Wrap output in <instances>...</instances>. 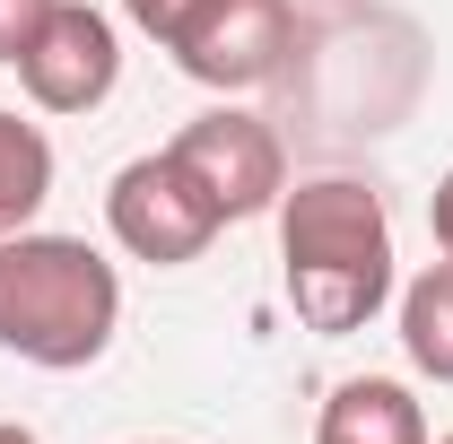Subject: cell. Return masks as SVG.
I'll return each mask as SVG.
<instances>
[{
    "label": "cell",
    "instance_id": "6da1fadb",
    "mask_svg": "<svg viewBox=\"0 0 453 444\" xmlns=\"http://www.w3.org/2000/svg\"><path fill=\"white\" fill-rule=\"evenodd\" d=\"M280 279L305 332H323V340L366 332L393 296L384 192H366L349 174H314V183L280 192Z\"/></svg>",
    "mask_w": 453,
    "mask_h": 444
},
{
    "label": "cell",
    "instance_id": "7a4b0ae2",
    "mask_svg": "<svg viewBox=\"0 0 453 444\" xmlns=\"http://www.w3.org/2000/svg\"><path fill=\"white\" fill-rule=\"evenodd\" d=\"M122 323V279L88 235H0V348L27 366H96Z\"/></svg>",
    "mask_w": 453,
    "mask_h": 444
},
{
    "label": "cell",
    "instance_id": "3957f363",
    "mask_svg": "<svg viewBox=\"0 0 453 444\" xmlns=\"http://www.w3.org/2000/svg\"><path fill=\"white\" fill-rule=\"evenodd\" d=\"M105 226H113L122 253H140V262L174 271V262H201L210 235H219L226 218H219V201L192 183V166H183L174 149H157V157H131V166L113 174Z\"/></svg>",
    "mask_w": 453,
    "mask_h": 444
},
{
    "label": "cell",
    "instance_id": "277c9868",
    "mask_svg": "<svg viewBox=\"0 0 453 444\" xmlns=\"http://www.w3.org/2000/svg\"><path fill=\"white\" fill-rule=\"evenodd\" d=\"M174 157L192 166V183L219 201V218H262V210H280V192H288V157H280V140H271V122L262 113H192L183 131H174Z\"/></svg>",
    "mask_w": 453,
    "mask_h": 444
},
{
    "label": "cell",
    "instance_id": "5b68a950",
    "mask_svg": "<svg viewBox=\"0 0 453 444\" xmlns=\"http://www.w3.org/2000/svg\"><path fill=\"white\" fill-rule=\"evenodd\" d=\"M18 79L44 113H96L122 79V53H113V18L88 9V0H53V18L35 27V44L18 53Z\"/></svg>",
    "mask_w": 453,
    "mask_h": 444
},
{
    "label": "cell",
    "instance_id": "8992f818",
    "mask_svg": "<svg viewBox=\"0 0 453 444\" xmlns=\"http://www.w3.org/2000/svg\"><path fill=\"white\" fill-rule=\"evenodd\" d=\"M288 44H296L288 0H210L166 53L183 61V79H201V88H262V79H280Z\"/></svg>",
    "mask_w": 453,
    "mask_h": 444
},
{
    "label": "cell",
    "instance_id": "52a82bcc",
    "mask_svg": "<svg viewBox=\"0 0 453 444\" xmlns=\"http://www.w3.org/2000/svg\"><path fill=\"white\" fill-rule=\"evenodd\" d=\"M314 444H427V418H418V401H410L393 375H349V384L323 401Z\"/></svg>",
    "mask_w": 453,
    "mask_h": 444
},
{
    "label": "cell",
    "instance_id": "ba28073f",
    "mask_svg": "<svg viewBox=\"0 0 453 444\" xmlns=\"http://www.w3.org/2000/svg\"><path fill=\"white\" fill-rule=\"evenodd\" d=\"M401 348H410L418 375L453 384V253L427 262V271L401 287Z\"/></svg>",
    "mask_w": 453,
    "mask_h": 444
},
{
    "label": "cell",
    "instance_id": "9c48e42d",
    "mask_svg": "<svg viewBox=\"0 0 453 444\" xmlns=\"http://www.w3.org/2000/svg\"><path fill=\"white\" fill-rule=\"evenodd\" d=\"M44 201H53V140L0 105V235H18Z\"/></svg>",
    "mask_w": 453,
    "mask_h": 444
},
{
    "label": "cell",
    "instance_id": "30bf717a",
    "mask_svg": "<svg viewBox=\"0 0 453 444\" xmlns=\"http://www.w3.org/2000/svg\"><path fill=\"white\" fill-rule=\"evenodd\" d=\"M122 9H131V27H140V35L174 44V35H183V27H192V18H201L210 0H122Z\"/></svg>",
    "mask_w": 453,
    "mask_h": 444
},
{
    "label": "cell",
    "instance_id": "8fae6325",
    "mask_svg": "<svg viewBox=\"0 0 453 444\" xmlns=\"http://www.w3.org/2000/svg\"><path fill=\"white\" fill-rule=\"evenodd\" d=\"M53 18V0H0V61L18 70V53L35 44V27Z\"/></svg>",
    "mask_w": 453,
    "mask_h": 444
},
{
    "label": "cell",
    "instance_id": "7c38bea8",
    "mask_svg": "<svg viewBox=\"0 0 453 444\" xmlns=\"http://www.w3.org/2000/svg\"><path fill=\"white\" fill-rule=\"evenodd\" d=\"M427 226H436V244L453 253V174L436 183V192H427Z\"/></svg>",
    "mask_w": 453,
    "mask_h": 444
},
{
    "label": "cell",
    "instance_id": "4fadbf2b",
    "mask_svg": "<svg viewBox=\"0 0 453 444\" xmlns=\"http://www.w3.org/2000/svg\"><path fill=\"white\" fill-rule=\"evenodd\" d=\"M0 444H35V436H27V427H9V418H0Z\"/></svg>",
    "mask_w": 453,
    "mask_h": 444
},
{
    "label": "cell",
    "instance_id": "5bb4252c",
    "mask_svg": "<svg viewBox=\"0 0 453 444\" xmlns=\"http://www.w3.org/2000/svg\"><path fill=\"white\" fill-rule=\"evenodd\" d=\"M445 444H453V436H445Z\"/></svg>",
    "mask_w": 453,
    "mask_h": 444
}]
</instances>
